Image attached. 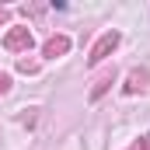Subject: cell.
I'll return each mask as SVG.
<instances>
[{
	"mask_svg": "<svg viewBox=\"0 0 150 150\" xmlns=\"http://www.w3.org/2000/svg\"><path fill=\"white\" fill-rule=\"evenodd\" d=\"M119 42H122V35H119V32H105V35L94 42L91 56H87V59H91V67H94V63H101V59H108V56L115 52V45H119Z\"/></svg>",
	"mask_w": 150,
	"mask_h": 150,
	"instance_id": "cell-1",
	"label": "cell"
},
{
	"mask_svg": "<svg viewBox=\"0 0 150 150\" xmlns=\"http://www.w3.org/2000/svg\"><path fill=\"white\" fill-rule=\"evenodd\" d=\"M32 32L28 28H11L7 35H4V49H11V52H28L32 49Z\"/></svg>",
	"mask_w": 150,
	"mask_h": 150,
	"instance_id": "cell-2",
	"label": "cell"
},
{
	"mask_svg": "<svg viewBox=\"0 0 150 150\" xmlns=\"http://www.w3.org/2000/svg\"><path fill=\"white\" fill-rule=\"evenodd\" d=\"M129 150H150V133H147V136H143V140H140V143H133V147H129Z\"/></svg>",
	"mask_w": 150,
	"mask_h": 150,
	"instance_id": "cell-6",
	"label": "cell"
},
{
	"mask_svg": "<svg viewBox=\"0 0 150 150\" xmlns=\"http://www.w3.org/2000/svg\"><path fill=\"white\" fill-rule=\"evenodd\" d=\"M4 21H7V11H4V7H0V25H4Z\"/></svg>",
	"mask_w": 150,
	"mask_h": 150,
	"instance_id": "cell-8",
	"label": "cell"
},
{
	"mask_svg": "<svg viewBox=\"0 0 150 150\" xmlns=\"http://www.w3.org/2000/svg\"><path fill=\"white\" fill-rule=\"evenodd\" d=\"M7 91H11V77L0 74V94H7Z\"/></svg>",
	"mask_w": 150,
	"mask_h": 150,
	"instance_id": "cell-7",
	"label": "cell"
},
{
	"mask_svg": "<svg viewBox=\"0 0 150 150\" xmlns=\"http://www.w3.org/2000/svg\"><path fill=\"white\" fill-rule=\"evenodd\" d=\"M67 52H70V38L67 35H52V38H45V45H42V56H49V59L67 56Z\"/></svg>",
	"mask_w": 150,
	"mask_h": 150,
	"instance_id": "cell-3",
	"label": "cell"
},
{
	"mask_svg": "<svg viewBox=\"0 0 150 150\" xmlns=\"http://www.w3.org/2000/svg\"><path fill=\"white\" fill-rule=\"evenodd\" d=\"M108 87H112V74H105L101 80H98V84H94V87H91V101H98V98H101Z\"/></svg>",
	"mask_w": 150,
	"mask_h": 150,
	"instance_id": "cell-5",
	"label": "cell"
},
{
	"mask_svg": "<svg viewBox=\"0 0 150 150\" xmlns=\"http://www.w3.org/2000/svg\"><path fill=\"white\" fill-rule=\"evenodd\" d=\"M147 70H133V74H129V84H126V91H129V94H136V91H140V87H147Z\"/></svg>",
	"mask_w": 150,
	"mask_h": 150,
	"instance_id": "cell-4",
	"label": "cell"
}]
</instances>
